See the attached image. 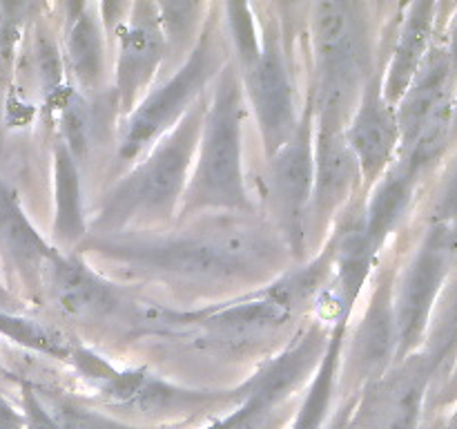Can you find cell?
Instances as JSON below:
<instances>
[{
	"label": "cell",
	"instance_id": "6da1fadb",
	"mask_svg": "<svg viewBox=\"0 0 457 429\" xmlns=\"http://www.w3.org/2000/svg\"><path fill=\"white\" fill-rule=\"evenodd\" d=\"M87 253L138 275L223 284L263 275L279 257V244L262 228L228 222L174 237L96 235L87 240Z\"/></svg>",
	"mask_w": 457,
	"mask_h": 429
},
{
	"label": "cell",
	"instance_id": "7a4b0ae2",
	"mask_svg": "<svg viewBox=\"0 0 457 429\" xmlns=\"http://www.w3.org/2000/svg\"><path fill=\"white\" fill-rule=\"evenodd\" d=\"M205 107L208 101L201 97L192 110L159 139V146L150 156L112 188L94 219L96 235H119L132 223L156 222L172 214L190 181Z\"/></svg>",
	"mask_w": 457,
	"mask_h": 429
},
{
	"label": "cell",
	"instance_id": "3957f363",
	"mask_svg": "<svg viewBox=\"0 0 457 429\" xmlns=\"http://www.w3.org/2000/svg\"><path fill=\"white\" fill-rule=\"evenodd\" d=\"M244 103L232 65L223 67L205 107L195 172L183 192V213L190 210H248L244 181Z\"/></svg>",
	"mask_w": 457,
	"mask_h": 429
},
{
	"label": "cell",
	"instance_id": "277c9868",
	"mask_svg": "<svg viewBox=\"0 0 457 429\" xmlns=\"http://www.w3.org/2000/svg\"><path fill=\"white\" fill-rule=\"evenodd\" d=\"M317 56L315 107H335L346 114L370 76L369 29L360 4L317 3L311 13Z\"/></svg>",
	"mask_w": 457,
	"mask_h": 429
},
{
	"label": "cell",
	"instance_id": "5b68a950",
	"mask_svg": "<svg viewBox=\"0 0 457 429\" xmlns=\"http://www.w3.org/2000/svg\"><path fill=\"white\" fill-rule=\"evenodd\" d=\"M223 70V49L212 27H205L199 43L170 79L145 94L141 103L129 112L119 159L132 161L154 139H161L174 128L196 101L205 94V85Z\"/></svg>",
	"mask_w": 457,
	"mask_h": 429
},
{
	"label": "cell",
	"instance_id": "8992f818",
	"mask_svg": "<svg viewBox=\"0 0 457 429\" xmlns=\"http://www.w3.org/2000/svg\"><path fill=\"white\" fill-rule=\"evenodd\" d=\"M453 80L445 47H431L409 89L397 103L400 159L424 172L451 143Z\"/></svg>",
	"mask_w": 457,
	"mask_h": 429
},
{
	"label": "cell",
	"instance_id": "52a82bcc",
	"mask_svg": "<svg viewBox=\"0 0 457 429\" xmlns=\"http://www.w3.org/2000/svg\"><path fill=\"white\" fill-rule=\"evenodd\" d=\"M457 262V223L433 222L415 250L404 275L393 290L395 304L397 338L400 351L397 360H404L418 347H422L433 307Z\"/></svg>",
	"mask_w": 457,
	"mask_h": 429
},
{
	"label": "cell",
	"instance_id": "ba28073f",
	"mask_svg": "<svg viewBox=\"0 0 457 429\" xmlns=\"http://www.w3.org/2000/svg\"><path fill=\"white\" fill-rule=\"evenodd\" d=\"M328 340L321 324L303 329L279 356L272 358L253 380L241 387L237 393L241 405L208 429H259V425L275 414L277 407L284 405L286 398L297 391L303 380L315 375Z\"/></svg>",
	"mask_w": 457,
	"mask_h": 429
},
{
	"label": "cell",
	"instance_id": "9c48e42d",
	"mask_svg": "<svg viewBox=\"0 0 457 429\" xmlns=\"http://www.w3.org/2000/svg\"><path fill=\"white\" fill-rule=\"evenodd\" d=\"M270 186L281 228L290 248L299 253L306 237L315 188V125L312 105L306 107L293 137L270 156Z\"/></svg>",
	"mask_w": 457,
	"mask_h": 429
},
{
	"label": "cell",
	"instance_id": "30bf717a",
	"mask_svg": "<svg viewBox=\"0 0 457 429\" xmlns=\"http://www.w3.org/2000/svg\"><path fill=\"white\" fill-rule=\"evenodd\" d=\"M241 67H244L245 89L262 130L266 155L272 156L293 137L299 123L288 63L275 29L263 34L257 56Z\"/></svg>",
	"mask_w": 457,
	"mask_h": 429
},
{
	"label": "cell",
	"instance_id": "8fae6325",
	"mask_svg": "<svg viewBox=\"0 0 457 429\" xmlns=\"http://www.w3.org/2000/svg\"><path fill=\"white\" fill-rule=\"evenodd\" d=\"M431 383L427 358L411 353L382 380L369 384L364 400L355 405L357 429H420Z\"/></svg>",
	"mask_w": 457,
	"mask_h": 429
},
{
	"label": "cell",
	"instance_id": "7c38bea8",
	"mask_svg": "<svg viewBox=\"0 0 457 429\" xmlns=\"http://www.w3.org/2000/svg\"><path fill=\"white\" fill-rule=\"evenodd\" d=\"M317 143H315V188H312L311 219H328L355 190L360 165L346 139L351 114L335 107H315Z\"/></svg>",
	"mask_w": 457,
	"mask_h": 429
},
{
	"label": "cell",
	"instance_id": "4fadbf2b",
	"mask_svg": "<svg viewBox=\"0 0 457 429\" xmlns=\"http://www.w3.org/2000/svg\"><path fill=\"white\" fill-rule=\"evenodd\" d=\"M346 139L361 177L375 183L400 152V125L395 105L386 101L382 72H370L346 125Z\"/></svg>",
	"mask_w": 457,
	"mask_h": 429
},
{
	"label": "cell",
	"instance_id": "5bb4252c",
	"mask_svg": "<svg viewBox=\"0 0 457 429\" xmlns=\"http://www.w3.org/2000/svg\"><path fill=\"white\" fill-rule=\"evenodd\" d=\"M168 38L161 27L156 3H137L129 7L128 18L120 27L119 58H116V94L119 107L132 112L137 97L145 92L147 85L159 70L165 56Z\"/></svg>",
	"mask_w": 457,
	"mask_h": 429
},
{
	"label": "cell",
	"instance_id": "9a60e30c",
	"mask_svg": "<svg viewBox=\"0 0 457 429\" xmlns=\"http://www.w3.org/2000/svg\"><path fill=\"white\" fill-rule=\"evenodd\" d=\"M43 286L58 311L79 322H103L120 308L119 290L76 255L54 253L43 271Z\"/></svg>",
	"mask_w": 457,
	"mask_h": 429
},
{
	"label": "cell",
	"instance_id": "2e32d148",
	"mask_svg": "<svg viewBox=\"0 0 457 429\" xmlns=\"http://www.w3.org/2000/svg\"><path fill=\"white\" fill-rule=\"evenodd\" d=\"M393 290L395 286L391 277H379L364 317L353 335L351 369L366 387L382 380L393 369V362L397 360L400 351Z\"/></svg>",
	"mask_w": 457,
	"mask_h": 429
},
{
	"label": "cell",
	"instance_id": "e0dca14e",
	"mask_svg": "<svg viewBox=\"0 0 457 429\" xmlns=\"http://www.w3.org/2000/svg\"><path fill=\"white\" fill-rule=\"evenodd\" d=\"M420 174L422 172H418L413 165L400 159L382 174V179L375 181V190L370 195L369 206H366L364 214L355 222L361 244L373 257L379 253L388 235L395 232V228L404 222Z\"/></svg>",
	"mask_w": 457,
	"mask_h": 429
},
{
	"label": "cell",
	"instance_id": "ac0fdd59",
	"mask_svg": "<svg viewBox=\"0 0 457 429\" xmlns=\"http://www.w3.org/2000/svg\"><path fill=\"white\" fill-rule=\"evenodd\" d=\"M0 250L34 289L43 286V271L56 250L36 232L12 188L0 179Z\"/></svg>",
	"mask_w": 457,
	"mask_h": 429
},
{
	"label": "cell",
	"instance_id": "d6986e66",
	"mask_svg": "<svg viewBox=\"0 0 457 429\" xmlns=\"http://www.w3.org/2000/svg\"><path fill=\"white\" fill-rule=\"evenodd\" d=\"M436 9L437 7L433 3H415L406 12L404 25H402L395 47H393L388 70L386 74H382L384 97L391 105L400 103V98L409 89L411 80L422 67L427 54L431 52Z\"/></svg>",
	"mask_w": 457,
	"mask_h": 429
},
{
	"label": "cell",
	"instance_id": "ffe728a7",
	"mask_svg": "<svg viewBox=\"0 0 457 429\" xmlns=\"http://www.w3.org/2000/svg\"><path fill=\"white\" fill-rule=\"evenodd\" d=\"M67 25V65L85 92H94L105 76V38L96 4L71 7Z\"/></svg>",
	"mask_w": 457,
	"mask_h": 429
},
{
	"label": "cell",
	"instance_id": "44dd1931",
	"mask_svg": "<svg viewBox=\"0 0 457 429\" xmlns=\"http://www.w3.org/2000/svg\"><path fill=\"white\" fill-rule=\"evenodd\" d=\"M422 353L431 365L433 380H449L457 362V273L449 275L424 333Z\"/></svg>",
	"mask_w": 457,
	"mask_h": 429
},
{
	"label": "cell",
	"instance_id": "7402d4cb",
	"mask_svg": "<svg viewBox=\"0 0 457 429\" xmlns=\"http://www.w3.org/2000/svg\"><path fill=\"white\" fill-rule=\"evenodd\" d=\"M348 320H339L335 326L333 335L328 340L324 358L320 362V369L312 375L311 389H308L303 405L299 409L297 420H295L293 429H321L324 420L328 418V409L333 405L335 384H337V369L342 362V349H344V331H346Z\"/></svg>",
	"mask_w": 457,
	"mask_h": 429
},
{
	"label": "cell",
	"instance_id": "603a6c76",
	"mask_svg": "<svg viewBox=\"0 0 457 429\" xmlns=\"http://www.w3.org/2000/svg\"><path fill=\"white\" fill-rule=\"evenodd\" d=\"M56 235L67 241L85 235L79 170L62 141L56 143Z\"/></svg>",
	"mask_w": 457,
	"mask_h": 429
},
{
	"label": "cell",
	"instance_id": "cb8c5ba5",
	"mask_svg": "<svg viewBox=\"0 0 457 429\" xmlns=\"http://www.w3.org/2000/svg\"><path fill=\"white\" fill-rule=\"evenodd\" d=\"M0 333L22 347L62 358V360H71L76 351V344L71 342L70 335L62 333L58 326L29 320V317H22L21 313H0Z\"/></svg>",
	"mask_w": 457,
	"mask_h": 429
},
{
	"label": "cell",
	"instance_id": "d4e9b609",
	"mask_svg": "<svg viewBox=\"0 0 457 429\" xmlns=\"http://www.w3.org/2000/svg\"><path fill=\"white\" fill-rule=\"evenodd\" d=\"M38 398L45 405V409H47V414L54 418V423L58 425V429H137L112 418V416L103 414V411L85 407L83 402L74 400L70 396L40 391Z\"/></svg>",
	"mask_w": 457,
	"mask_h": 429
},
{
	"label": "cell",
	"instance_id": "484cf974",
	"mask_svg": "<svg viewBox=\"0 0 457 429\" xmlns=\"http://www.w3.org/2000/svg\"><path fill=\"white\" fill-rule=\"evenodd\" d=\"M61 112V123H62V137H65V146L70 155L80 159L87 155L89 139H92V112H89L87 103L74 89L62 88L58 97L54 98Z\"/></svg>",
	"mask_w": 457,
	"mask_h": 429
},
{
	"label": "cell",
	"instance_id": "4316f807",
	"mask_svg": "<svg viewBox=\"0 0 457 429\" xmlns=\"http://www.w3.org/2000/svg\"><path fill=\"white\" fill-rule=\"evenodd\" d=\"M34 63H36V74H38L40 89L49 101L58 97L62 89V58L61 49L54 43V38L45 31H38L34 43Z\"/></svg>",
	"mask_w": 457,
	"mask_h": 429
},
{
	"label": "cell",
	"instance_id": "83f0119b",
	"mask_svg": "<svg viewBox=\"0 0 457 429\" xmlns=\"http://www.w3.org/2000/svg\"><path fill=\"white\" fill-rule=\"evenodd\" d=\"M22 420H25V429H58V425L40 402L36 389L29 384L22 387Z\"/></svg>",
	"mask_w": 457,
	"mask_h": 429
},
{
	"label": "cell",
	"instance_id": "f1b7e54d",
	"mask_svg": "<svg viewBox=\"0 0 457 429\" xmlns=\"http://www.w3.org/2000/svg\"><path fill=\"white\" fill-rule=\"evenodd\" d=\"M433 222L457 223V165L437 197V204L433 208Z\"/></svg>",
	"mask_w": 457,
	"mask_h": 429
},
{
	"label": "cell",
	"instance_id": "f546056e",
	"mask_svg": "<svg viewBox=\"0 0 457 429\" xmlns=\"http://www.w3.org/2000/svg\"><path fill=\"white\" fill-rule=\"evenodd\" d=\"M0 429H25L21 411L13 409L3 396H0Z\"/></svg>",
	"mask_w": 457,
	"mask_h": 429
},
{
	"label": "cell",
	"instance_id": "4dcf8cb0",
	"mask_svg": "<svg viewBox=\"0 0 457 429\" xmlns=\"http://www.w3.org/2000/svg\"><path fill=\"white\" fill-rule=\"evenodd\" d=\"M446 56H449V63H451V70H453V74L457 76V12L453 16V22H451L449 27V45H446Z\"/></svg>",
	"mask_w": 457,
	"mask_h": 429
},
{
	"label": "cell",
	"instance_id": "1f68e13d",
	"mask_svg": "<svg viewBox=\"0 0 457 429\" xmlns=\"http://www.w3.org/2000/svg\"><path fill=\"white\" fill-rule=\"evenodd\" d=\"M22 304L0 284V313H21Z\"/></svg>",
	"mask_w": 457,
	"mask_h": 429
},
{
	"label": "cell",
	"instance_id": "d6a6232c",
	"mask_svg": "<svg viewBox=\"0 0 457 429\" xmlns=\"http://www.w3.org/2000/svg\"><path fill=\"white\" fill-rule=\"evenodd\" d=\"M333 429H357V425H355V405H351V407H346V409H344L342 418L337 420V425H335Z\"/></svg>",
	"mask_w": 457,
	"mask_h": 429
},
{
	"label": "cell",
	"instance_id": "836d02e7",
	"mask_svg": "<svg viewBox=\"0 0 457 429\" xmlns=\"http://www.w3.org/2000/svg\"><path fill=\"white\" fill-rule=\"evenodd\" d=\"M445 391H446V398L455 396V393H457V362H455L453 371H451L449 380H446V383H445Z\"/></svg>",
	"mask_w": 457,
	"mask_h": 429
},
{
	"label": "cell",
	"instance_id": "e575fe53",
	"mask_svg": "<svg viewBox=\"0 0 457 429\" xmlns=\"http://www.w3.org/2000/svg\"><path fill=\"white\" fill-rule=\"evenodd\" d=\"M451 141H457V94L453 98V119H451Z\"/></svg>",
	"mask_w": 457,
	"mask_h": 429
},
{
	"label": "cell",
	"instance_id": "d590c367",
	"mask_svg": "<svg viewBox=\"0 0 457 429\" xmlns=\"http://www.w3.org/2000/svg\"><path fill=\"white\" fill-rule=\"evenodd\" d=\"M446 429H457V405H455V411H453V414H451L449 425H446Z\"/></svg>",
	"mask_w": 457,
	"mask_h": 429
},
{
	"label": "cell",
	"instance_id": "8d00e7d4",
	"mask_svg": "<svg viewBox=\"0 0 457 429\" xmlns=\"http://www.w3.org/2000/svg\"><path fill=\"white\" fill-rule=\"evenodd\" d=\"M0 374H3V371H0Z\"/></svg>",
	"mask_w": 457,
	"mask_h": 429
}]
</instances>
